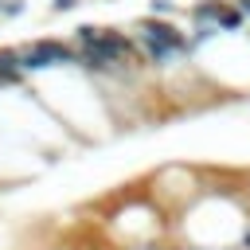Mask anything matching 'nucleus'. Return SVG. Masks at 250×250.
<instances>
[{
	"instance_id": "f03ea898",
	"label": "nucleus",
	"mask_w": 250,
	"mask_h": 250,
	"mask_svg": "<svg viewBox=\"0 0 250 250\" xmlns=\"http://www.w3.org/2000/svg\"><path fill=\"white\" fill-rule=\"evenodd\" d=\"M141 43H145V51L152 55V59H172V55H180V35L168 27V23H160V20H141Z\"/></svg>"
},
{
	"instance_id": "39448f33",
	"label": "nucleus",
	"mask_w": 250,
	"mask_h": 250,
	"mask_svg": "<svg viewBox=\"0 0 250 250\" xmlns=\"http://www.w3.org/2000/svg\"><path fill=\"white\" fill-rule=\"evenodd\" d=\"M55 8H59V12H66V8H74V0H55Z\"/></svg>"
},
{
	"instance_id": "423d86ee",
	"label": "nucleus",
	"mask_w": 250,
	"mask_h": 250,
	"mask_svg": "<svg viewBox=\"0 0 250 250\" xmlns=\"http://www.w3.org/2000/svg\"><path fill=\"white\" fill-rule=\"evenodd\" d=\"M242 12H246V16H250V0H242Z\"/></svg>"
},
{
	"instance_id": "20e7f679",
	"label": "nucleus",
	"mask_w": 250,
	"mask_h": 250,
	"mask_svg": "<svg viewBox=\"0 0 250 250\" xmlns=\"http://www.w3.org/2000/svg\"><path fill=\"white\" fill-rule=\"evenodd\" d=\"M219 27L223 31H238L242 27V8H223L219 12Z\"/></svg>"
},
{
	"instance_id": "7ed1b4c3",
	"label": "nucleus",
	"mask_w": 250,
	"mask_h": 250,
	"mask_svg": "<svg viewBox=\"0 0 250 250\" xmlns=\"http://www.w3.org/2000/svg\"><path fill=\"white\" fill-rule=\"evenodd\" d=\"M0 82H20V62H16V51H0Z\"/></svg>"
},
{
	"instance_id": "f257e3e1",
	"label": "nucleus",
	"mask_w": 250,
	"mask_h": 250,
	"mask_svg": "<svg viewBox=\"0 0 250 250\" xmlns=\"http://www.w3.org/2000/svg\"><path fill=\"white\" fill-rule=\"evenodd\" d=\"M16 62H20V70H43V66L74 62V55L62 43H55V39H35V43H27V47L16 51Z\"/></svg>"
}]
</instances>
